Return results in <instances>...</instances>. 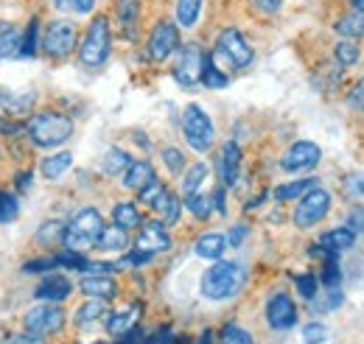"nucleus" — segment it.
I'll return each mask as SVG.
<instances>
[{
  "mask_svg": "<svg viewBox=\"0 0 364 344\" xmlns=\"http://www.w3.org/2000/svg\"><path fill=\"white\" fill-rule=\"evenodd\" d=\"M319 160H322V151H319L317 143L311 140H297L286 149V154L280 157V168L283 171H311L317 168Z\"/></svg>",
  "mask_w": 364,
  "mask_h": 344,
  "instance_id": "f8f14e48",
  "label": "nucleus"
},
{
  "mask_svg": "<svg viewBox=\"0 0 364 344\" xmlns=\"http://www.w3.org/2000/svg\"><path fill=\"white\" fill-rule=\"evenodd\" d=\"M56 6L65 11H73V14H90L95 9V0H56Z\"/></svg>",
  "mask_w": 364,
  "mask_h": 344,
  "instance_id": "09e8293b",
  "label": "nucleus"
},
{
  "mask_svg": "<svg viewBox=\"0 0 364 344\" xmlns=\"http://www.w3.org/2000/svg\"><path fill=\"white\" fill-rule=\"evenodd\" d=\"M157 213L163 215V224H166V227H171V224H177V221H180V213H182V202H180V196H174V193H168V196L163 199V205L157 208Z\"/></svg>",
  "mask_w": 364,
  "mask_h": 344,
  "instance_id": "ea45409f",
  "label": "nucleus"
},
{
  "mask_svg": "<svg viewBox=\"0 0 364 344\" xmlns=\"http://www.w3.org/2000/svg\"><path fill=\"white\" fill-rule=\"evenodd\" d=\"M208 179V166L205 163H193L188 171H185V179H182V193H199V188L205 185Z\"/></svg>",
  "mask_w": 364,
  "mask_h": 344,
  "instance_id": "f704fd0d",
  "label": "nucleus"
},
{
  "mask_svg": "<svg viewBox=\"0 0 364 344\" xmlns=\"http://www.w3.org/2000/svg\"><path fill=\"white\" fill-rule=\"evenodd\" d=\"M228 247H230L228 235H222V232H205V235L196 238L193 252L205 260H222V255H225Z\"/></svg>",
  "mask_w": 364,
  "mask_h": 344,
  "instance_id": "a211bd4d",
  "label": "nucleus"
},
{
  "mask_svg": "<svg viewBox=\"0 0 364 344\" xmlns=\"http://www.w3.org/2000/svg\"><path fill=\"white\" fill-rule=\"evenodd\" d=\"M213 336H216V333H213V330L208 328V330H202V333H199V339H196V344H213Z\"/></svg>",
  "mask_w": 364,
  "mask_h": 344,
  "instance_id": "680f3d73",
  "label": "nucleus"
},
{
  "mask_svg": "<svg viewBox=\"0 0 364 344\" xmlns=\"http://www.w3.org/2000/svg\"><path fill=\"white\" fill-rule=\"evenodd\" d=\"M202 85L208 90H225L230 85V76L222 68L213 65V56H208V53H205V68H202Z\"/></svg>",
  "mask_w": 364,
  "mask_h": 344,
  "instance_id": "7c9ffc66",
  "label": "nucleus"
},
{
  "mask_svg": "<svg viewBox=\"0 0 364 344\" xmlns=\"http://www.w3.org/2000/svg\"><path fill=\"white\" fill-rule=\"evenodd\" d=\"M20 45H23V37H20V31L11 23L9 26H0V59L20 56Z\"/></svg>",
  "mask_w": 364,
  "mask_h": 344,
  "instance_id": "2f4dec72",
  "label": "nucleus"
},
{
  "mask_svg": "<svg viewBox=\"0 0 364 344\" xmlns=\"http://www.w3.org/2000/svg\"><path fill=\"white\" fill-rule=\"evenodd\" d=\"M252 6H255L261 14H274V11H280L283 0H252Z\"/></svg>",
  "mask_w": 364,
  "mask_h": 344,
  "instance_id": "5fc2aeb1",
  "label": "nucleus"
},
{
  "mask_svg": "<svg viewBox=\"0 0 364 344\" xmlns=\"http://www.w3.org/2000/svg\"><path fill=\"white\" fill-rule=\"evenodd\" d=\"M137 249L149 252V255H157V252H168L171 249V235L166 230L163 221H143L137 227Z\"/></svg>",
  "mask_w": 364,
  "mask_h": 344,
  "instance_id": "4468645a",
  "label": "nucleus"
},
{
  "mask_svg": "<svg viewBox=\"0 0 364 344\" xmlns=\"http://www.w3.org/2000/svg\"><path fill=\"white\" fill-rule=\"evenodd\" d=\"M163 163H166V168L171 173H180L185 168V154H182L180 149L168 146V149H163Z\"/></svg>",
  "mask_w": 364,
  "mask_h": 344,
  "instance_id": "49530a36",
  "label": "nucleus"
},
{
  "mask_svg": "<svg viewBox=\"0 0 364 344\" xmlns=\"http://www.w3.org/2000/svg\"><path fill=\"white\" fill-rule=\"evenodd\" d=\"M168 193H171V190L166 188V182L154 176V179H151V182H149L146 188H140V190H137V202H143L146 208H151V210H157V208L163 205V199H166Z\"/></svg>",
  "mask_w": 364,
  "mask_h": 344,
  "instance_id": "cd10ccee",
  "label": "nucleus"
},
{
  "mask_svg": "<svg viewBox=\"0 0 364 344\" xmlns=\"http://www.w3.org/2000/svg\"><path fill=\"white\" fill-rule=\"evenodd\" d=\"M350 11H362L364 14V0H350Z\"/></svg>",
  "mask_w": 364,
  "mask_h": 344,
  "instance_id": "e2e57ef3",
  "label": "nucleus"
},
{
  "mask_svg": "<svg viewBox=\"0 0 364 344\" xmlns=\"http://www.w3.org/2000/svg\"><path fill=\"white\" fill-rule=\"evenodd\" d=\"M20 215V202L14 193L0 190V224H11Z\"/></svg>",
  "mask_w": 364,
  "mask_h": 344,
  "instance_id": "a19ab883",
  "label": "nucleus"
},
{
  "mask_svg": "<svg viewBox=\"0 0 364 344\" xmlns=\"http://www.w3.org/2000/svg\"><path fill=\"white\" fill-rule=\"evenodd\" d=\"M328 342V328L322 322H309L303 328V344H325Z\"/></svg>",
  "mask_w": 364,
  "mask_h": 344,
  "instance_id": "c03bdc74",
  "label": "nucleus"
},
{
  "mask_svg": "<svg viewBox=\"0 0 364 344\" xmlns=\"http://www.w3.org/2000/svg\"><path fill=\"white\" fill-rule=\"evenodd\" d=\"M319 179L317 176H309V179H294V182H286V185H280V188H274V199L277 202H297V199H303L311 188H317Z\"/></svg>",
  "mask_w": 364,
  "mask_h": 344,
  "instance_id": "4be33fe9",
  "label": "nucleus"
},
{
  "mask_svg": "<svg viewBox=\"0 0 364 344\" xmlns=\"http://www.w3.org/2000/svg\"><path fill=\"white\" fill-rule=\"evenodd\" d=\"M216 166H219L222 185H225V188H235V182H238V176H241V146L232 143V140L225 143Z\"/></svg>",
  "mask_w": 364,
  "mask_h": 344,
  "instance_id": "dca6fc26",
  "label": "nucleus"
},
{
  "mask_svg": "<svg viewBox=\"0 0 364 344\" xmlns=\"http://www.w3.org/2000/svg\"><path fill=\"white\" fill-rule=\"evenodd\" d=\"M90 344H107V342H90Z\"/></svg>",
  "mask_w": 364,
  "mask_h": 344,
  "instance_id": "0e129e2a",
  "label": "nucleus"
},
{
  "mask_svg": "<svg viewBox=\"0 0 364 344\" xmlns=\"http://www.w3.org/2000/svg\"><path fill=\"white\" fill-rule=\"evenodd\" d=\"M216 56L228 59L230 68L241 70V68H250L252 65L255 50H252V45L244 40V34L238 28H225L219 34V40H216Z\"/></svg>",
  "mask_w": 364,
  "mask_h": 344,
  "instance_id": "1a4fd4ad",
  "label": "nucleus"
},
{
  "mask_svg": "<svg viewBox=\"0 0 364 344\" xmlns=\"http://www.w3.org/2000/svg\"><path fill=\"white\" fill-rule=\"evenodd\" d=\"M70 294H73V283L65 274H56V272L46 274L43 283L34 289V297L43 302H65Z\"/></svg>",
  "mask_w": 364,
  "mask_h": 344,
  "instance_id": "2eb2a0df",
  "label": "nucleus"
},
{
  "mask_svg": "<svg viewBox=\"0 0 364 344\" xmlns=\"http://www.w3.org/2000/svg\"><path fill=\"white\" fill-rule=\"evenodd\" d=\"M342 302H345V294L339 291V286H333V289H328V291H325V302H322V308H325V311H336Z\"/></svg>",
  "mask_w": 364,
  "mask_h": 344,
  "instance_id": "603ef678",
  "label": "nucleus"
},
{
  "mask_svg": "<svg viewBox=\"0 0 364 344\" xmlns=\"http://www.w3.org/2000/svg\"><path fill=\"white\" fill-rule=\"evenodd\" d=\"M26 131H28V137H31L40 149H56V146H62V143L70 140V134H73V121H70L68 115H62V112L43 109V112H37V115L28 118Z\"/></svg>",
  "mask_w": 364,
  "mask_h": 344,
  "instance_id": "f03ea898",
  "label": "nucleus"
},
{
  "mask_svg": "<svg viewBox=\"0 0 364 344\" xmlns=\"http://www.w3.org/2000/svg\"><path fill=\"white\" fill-rule=\"evenodd\" d=\"M109 316V308H107V300H87L85 305H79L76 311V328H90V325H98L101 319L107 322Z\"/></svg>",
  "mask_w": 364,
  "mask_h": 344,
  "instance_id": "aec40b11",
  "label": "nucleus"
},
{
  "mask_svg": "<svg viewBox=\"0 0 364 344\" xmlns=\"http://www.w3.org/2000/svg\"><path fill=\"white\" fill-rule=\"evenodd\" d=\"M56 266H59V263H56V255H53V258H34L23 266V272H26V274H43V272H50V269H56Z\"/></svg>",
  "mask_w": 364,
  "mask_h": 344,
  "instance_id": "8fccbe9b",
  "label": "nucleus"
},
{
  "mask_svg": "<svg viewBox=\"0 0 364 344\" xmlns=\"http://www.w3.org/2000/svg\"><path fill=\"white\" fill-rule=\"evenodd\" d=\"M202 14V0H177V23L182 28H193Z\"/></svg>",
  "mask_w": 364,
  "mask_h": 344,
  "instance_id": "72a5a7b5",
  "label": "nucleus"
},
{
  "mask_svg": "<svg viewBox=\"0 0 364 344\" xmlns=\"http://www.w3.org/2000/svg\"><path fill=\"white\" fill-rule=\"evenodd\" d=\"M180 48V28L171 23V20H160L151 34H149V43H146V53L151 62H166L174 50Z\"/></svg>",
  "mask_w": 364,
  "mask_h": 344,
  "instance_id": "9b49d317",
  "label": "nucleus"
},
{
  "mask_svg": "<svg viewBox=\"0 0 364 344\" xmlns=\"http://www.w3.org/2000/svg\"><path fill=\"white\" fill-rule=\"evenodd\" d=\"M112 221L129 232V230H137L143 224V215H140V208H137L135 202H118L112 208Z\"/></svg>",
  "mask_w": 364,
  "mask_h": 344,
  "instance_id": "bb28decb",
  "label": "nucleus"
},
{
  "mask_svg": "<svg viewBox=\"0 0 364 344\" xmlns=\"http://www.w3.org/2000/svg\"><path fill=\"white\" fill-rule=\"evenodd\" d=\"M151 179H154L151 163H149V160H132V166H129L127 173H124V188L140 190V188H146Z\"/></svg>",
  "mask_w": 364,
  "mask_h": 344,
  "instance_id": "5701e85b",
  "label": "nucleus"
},
{
  "mask_svg": "<svg viewBox=\"0 0 364 344\" xmlns=\"http://www.w3.org/2000/svg\"><path fill=\"white\" fill-rule=\"evenodd\" d=\"M345 227H348L350 232L362 235L364 232V208L362 205H353V208L348 210V221H345Z\"/></svg>",
  "mask_w": 364,
  "mask_h": 344,
  "instance_id": "3c124183",
  "label": "nucleus"
},
{
  "mask_svg": "<svg viewBox=\"0 0 364 344\" xmlns=\"http://www.w3.org/2000/svg\"><path fill=\"white\" fill-rule=\"evenodd\" d=\"M331 202L333 196L325 190V188H311L303 199H297V208H294V227L297 230H311L317 227L325 215L331 213Z\"/></svg>",
  "mask_w": 364,
  "mask_h": 344,
  "instance_id": "0eeeda50",
  "label": "nucleus"
},
{
  "mask_svg": "<svg viewBox=\"0 0 364 344\" xmlns=\"http://www.w3.org/2000/svg\"><path fill=\"white\" fill-rule=\"evenodd\" d=\"M345 188H348L353 196H364V173H348Z\"/></svg>",
  "mask_w": 364,
  "mask_h": 344,
  "instance_id": "864d4df0",
  "label": "nucleus"
},
{
  "mask_svg": "<svg viewBox=\"0 0 364 344\" xmlns=\"http://www.w3.org/2000/svg\"><path fill=\"white\" fill-rule=\"evenodd\" d=\"M336 34H342L345 40H362L364 37V14L362 11H348V14H342L339 20H336Z\"/></svg>",
  "mask_w": 364,
  "mask_h": 344,
  "instance_id": "a878e982",
  "label": "nucleus"
},
{
  "mask_svg": "<svg viewBox=\"0 0 364 344\" xmlns=\"http://www.w3.org/2000/svg\"><path fill=\"white\" fill-rule=\"evenodd\" d=\"M244 238H247V227L241 224V227H235V230H232V232L228 235V244H230V247H238Z\"/></svg>",
  "mask_w": 364,
  "mask_h": 344,
  "instance_id": "13d9d810",
  "label": "nucleus"
},
{
  "mask_svg": "<svg viewBox=\"0 0 364 344\" xmlns=\"http://www.w3.org/2000/svg\"><path fill=\"white\" fill-rule=\"evenodd\" d=\"M31 179H34V173L31 171L17 173V188H20V190H28V188H31Z\"/></svg>",
  "mask_w": 364,
  "mask_h": 344,
  "instance_id": "052dcab7",
  "label": "nucleus"
},
{
  "mask_svg": "<svg viewBox=\"0 0 364 344\" xmlns=\"http://www.w3.org/2000/svg\"><path fill=\"white\" fill-rule=\"evenodd\" d=\"M70 166H73V154H70V151H59V154H50V157L43 160L40 171H43L46 179L56 182V179H62L65 173L70 171Z\"/></svg>",
  "mask_w": 364,
  "mask_h": 344,
  "instance_id": "b1692460",
  "label": "nucleus"
},
{
  "mask_svg": "<svg viewBox=\"0 0 364 344\" xmlns=\"http://www.w3.org/2000/svg\"><path fill=\"white\" fill-rule=\"evenodd\" d=\"M62 238H65V224L62 221H46L40 227V232H37V241L40 244H56Z\"/></svg>",
  "mask_w": 364,
  "mask_h": 344,
  "instance_id": "79ce46f5",
  "label": "nucleus"
},
{
  "mask_svg": "<svg viewBox=\"0 0 364 344\" xmlns=\"http://www.w3.org/2000/svg\"><path fill=\"white\" fill-rule=\"evenodd\" d=\"M348 107L353 112H364V79H356L348 90Z\"/></svg>",
  "mask_w": 364,
  "mask_h": 344,
  "instance_id": "de8ad7c7",
  "label": "nucleus"
},
{
  "mask_svg": "<svg viewBox=\"0 0 364 344\" xmlns=\"http://www.w3.org/2000/svg\"><path fill=\"white\" fill-rule=\"evenodd\" d=\"M267 322L272 330H291L297 325V305L286 291H277L267 302Z\"/></svg>",
  "mask_w": 364,
  "mask_h": 344,
  "instance_id": "ddd939ff",
  "label": "nucleus"
},
{
  "mask_svg": "<svg viewBox=\"0 0 364 344\" xmlns=\"http://www.w3.org/2000/svg\"><path fill=\"white\" fill-rule=\"evenodd\" d=\"M319 244L328 247V249H333V252H345V249H350L356 244V232H350L348 227H333V230L322 232Z\"/></svg>",
  "mask_w": 364,
  "mask_h": 344,
  "instance_id": "393cba45",
  "label": "nucleus"
},
{
  "mask_svg": "<svg viewBox=\"0 0 364 344\" xmlns=\"http://www.w3.org/2000/svg\"><path fill=\"white\" fill-rule=\"evenodd\" d=\"M319 283H322L325 289H333V286L342 283V272H339V263H336V260H325L322 274H319Z\"/></svg>",
  "mask_w": 364,
  "mask_h": 344,
  "instance_id": "a18cd8bd",
  "label": "nucleus"
},
{
  "mask_svg": "<svg viewBox=\"0 0 364 344\" xmlns=\"http://www.w3.org/2000/svg\"><path fill=\"white\" fill-rule=\"evenodd\" d=\"M219 344H255L252 333L235 322H228L222 330H219Z\"/></svg>",
  "mask_w": 364,
  "mask_h": 344,
  "instance_id": "e433bc0d",
  "label": "nucleus"
},
{
  "mask_svg": "<svg viewBox=\"0 0 364 344\" xmlns=\"http://www.w3.org/2000/svg\"><path fill=\"white\" fill-rule=\"evenodd\" d=\"M127 247H129L127 230L118 227L115 221L112 224H104V230H101V235L95 241V249H101V252H124Z\"/></svg>",
  "mask_w": 364,
  "mask_h": 344,
  "instance_id": "6ab92c4d",
  "label": "nucleus"
},
{
  "mask_svg": "<svg viewBox=\"0 0 364 344\" xmlns=\"http://www.w3.org/2000/svg\"><path fill=\"white\" fill-rule=\"evenodd\" d=\"M11 344H46L43 342V336H37V333H31V330H26V333H17Z\"/></svg>",
  "mask_w": 364,
  "mask_h": 344,
  "instance_id": "4d7b16f0",
  "label": "nucleus"
},
{
  "mask_svg": "<svg viewBox=\"0 0 364 344\" xmlns=\"http://www.w3.org/2000/svg\"><path fill=\"white\" fill-rule=\"evenodd\" d=\"M65 328V311L59 308V302H43L28 308L26 313V330L37 333V336H53Z\"/></svg>",
  "mask_w": 364,
  "mask_h": 344,
  "instance_id": "9d476101",
  "label": "nucleus"
},
{
  "mask_svg": "<svg viewBox=\"0 0 364 344\" xmlns=\"http://www.w3.org/2000/svg\"><path fill=\"white\" fill-rule=\"evenodd\" d=\"M182 134L188 140V146L193 151H210L213 149V140H216V129H213V121L208 118V112L199 107V104H191L185 107L182 112Z\"/></svg>",
  "mask_w": 364,
  "mask_h": 344,
  "instance_id": "39448f33",
  "label": "nucleus"
},
{
  "mask_svg": "<svg viewBox=\"0 0 364 344\" xmlns=\"http://www.w3.org/2000/svg\"><path fill=\"white\" fill-rule=\"evenodd\" d=\"M213 210H219V213H228V208H225V185L213 190Z\"/></svg>",
  "mask_w": 364,
  "mask_h": 344,
  "instance_id": "bf43d9fd",
  "label": "nucleus"
},
{
  "mask_svg": "<svg viewBox=\"0 0 364 344\" xmlns=\"http://www.w3.org/2000/svg\"><path fill=\"white\" fill-rule=\"evenodd\" d=\"M40 50V20L31 17L28 28H26V37H23V45H20V56L23 59H34Z\"/></svg>",
  "mask_w": 364,
  "mask_h": 344,
  "instance_id": "c9c22d12",
  "label": "nucleus"
},
{
  "mask_svg": "<svg viewBox=\"0 0 364 344\" xmlns=\"http://www.w3.org/2000/svg\"><path fill=\"white\" fill-rule=\"evenodd\" d=\"M202 68H205V53L196 43H188L177 48V62L171 68L174 73V82L185 90H193V87L202 82Z\"/></svg>",
  "mask_w": 364,
  "mask_h": 344,
  "instance_id": "6e6552de",
  "label": "nucleus"
},
{
  "mask_svg": "<svg viewBox=\"0 0 364 344\" xmlns=\"http://www.w3.org/2000/svg\"><path fill=\"white\" fill-rule=\"evenodd\" d=\"M333 59L342 65V68H353L359 59H362V48L356 40H339L333 48Z\"/></svg>",
  "mask_w": 364,
  "mask_h": 344,
  "instance_id": "473e14b6",
  "label": "nucleus"
},
{
  "mask_svg": "<svg viewBox=\"0 0 364 344\" xmlns=\"http://www.w3.org/2000/svg\"><path fill=\"white\" fill-rule=\"evenodd\" d=\"M137 311H140V305H132V308H127V311L109 313V316H107V333L118 339V336H124L127 330H132L137 325V316H140Z\"/></svg>",
  "mask_w": 364,
  "mask_h": 344,
  "instance_id": "412c9836",
  "label": "nucleus"
},
{
  "mask_svg": "<svg viewBox=\"0 0 364 344\" xmlns=\"http://www.w3.org/2000/svg\"><path fill=\"white\" fill-rule=\"evenodd\" d=\"M104 230V218L95 208H85L70 218V224L65 227V249H73V252H87V249H95V241Z\"/></svg>",
  "mask_w": 364,
  "mask_h": 344,
  "instance_id": "7ed1b4c3",
  "label": "nucleus"
},
{
  "mask_svg": "<svg viewBox=\"0 0 364 344\" xmlns=\"http://www.w3.org/2000/svg\"><path fill=\"white\" fill-rule=\"evenodd\" d=\"M40 45H43L46 56H50V59H56V62L59 59H68L76 50V45H79V28H76V23H70V20H50Z\"/></svg>",
  "mask_w": 364,
  "mask_h": 344,
  "instance_id": "423d86ee",
  "label": "nucleus"
},
{
  "mask_svg": "<svg viewBox=\"0 0 364 344\" xmlns=\"http://www.w3.org/2000/svg\"><path fill=\"white\" fill-rule=\"evenodd\" d=\"M56 263L65 266V269H76V272H85L90 260L85 258V252H73V249H65L62 255H56Z\"/></svg>",
  "mask_w": 364,
  "mask_h": 344,
  "instance_id": "37998d69",
  "label": "nucleus"
},
{
  "mask_svg": "<svg viewBox=\"0 0 364 344\" xmlns=\"http://www.w3.org/2000/svg\"><path fill=\"white\" fill-rule=\"evenodd\" d=\"M294 289L300 291V297L303 300H317L319 294V277L317 274H311V272H306V274H294Z\"/></svg>",
  "mask_w": 364,
  "mask_h": 344,
  "instance_id": "58836bf2",
  "label": "nucleus"
},
{
  "mask_svg": "<svg viewBox=\"0 0 364 344\" xmlns=\"http://www.w3.org/2000/svg\"><path fill=\"white\" fill-rule=\"evenodd\" d=\"M82 294L85 297H92V300H115L118 297V283L107 274H85L82 283H79Z\"/></svg>",
  "mask_w": 364,
  "mask_h": 344,
  "instance_id": "f3484780",
  "label": "nucleus"
},
{
  "mask_svg": "<svg viewBox=\"0 0 364 344\" xmlns=\"http://www.w3.org/2000/svg\"><path fill=\"white\" fill-rule=\"evenodd\" d=\"M182 205H185L191 213L196 215L199 221L210 218V213H213V202H210V196H205V193H188Z\"/></svg>",
  "mask_w": 364,
  "mask_h": 344,
  "instance_id": "4c0bfd02",
  "label": "nucleus"
},
{
  "mask_svg": "<svg viewBox=\"0 0 364 344\" xmlns=\"http://www.w3.org/2000/svg\"><path fill=\"white\" fill-rule=\"evenodd\" d=\"M109 45H112V28H109V20L104 14H98L90 23L85 40L79 45V62L85 68H101L107 59H109Z\"/></svg>",
  "mask_w": 364,
  "mask_h": 344,
  "instance_id": "20e7f679",
  "label": "nucleus"
},
{
  "mask_svg": "<svg viewBox=\"0 0 364 344\" xmlns=\"http://www.w3.org/2000/svg\"><path fill=\"white\" fill-rule=\"evenodd\" d=\"M247 283V272L241 263H232V260H213V266L202 274V297L213 302H225L232 300Z\"/></svg>",
  "mask_w": 364,
  "mask_h": 344,
  "instance_id": "f257e3e1",
  "label": "nucleus"
},
{
  "mask_svg": "<svg viewBox=\"0 0 364 344\" xmlns=\"http://www.w3.org/2000/svg\"><path fill=\"white\" fill-rule=\"evenodd\" d=\"M118 20L124 26V34L132 40L140 20V0H118Z\"/></svg>",
  "mask_w": 364,
  "mask_h": 344,
  "instance_id": "c85d7f7f",
  "label": "nucleus"
},
{
  "mask_svg": "<svg viewBox=\"0 0 364 344\" xmlns=\"http://www.w3.org/2000/svg\"><path fill=\"white\" fill-rule=\"evenodd\" d=\"M154 258V255H149V252H143V249H132V252H129V258H127V263H129V266H143V263H149V260Z\"/></svg>",
  "mask_w": 364,
  "mask_h": 344,
  "instance_id": "6e6d98bb",
  "label": "nucleus"
},
{
  "mask_svg": "<svg viewBox=\"0 0 364 344\" xmlns=\"http://www.w3.org/2000/svg\"><path fill=\"white\" fill-rule=\"evenodd\" d=\"M129 166H132V157L127 151H121V149H109L104 154V163H101V168H104L107 176H124Z\"/></svg>",
  "mask_w": 364,
  "mask_h": 344,
  "instance_id": "c756f323",
  "label": "nucleus"
}]
</instances>
